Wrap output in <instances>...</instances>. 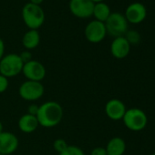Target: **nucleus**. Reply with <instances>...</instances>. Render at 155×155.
<instances>
[{
    "label": "nucleus",
    "mask_w": 155,
    "mask_h": 155,
    "mask_svg": "<svg viewBox=\"0 0 155 155\" xmlns=\"http://www.w3.org/2000/svg\"><path fill=\"white\" fill-rule=\"evenodd\" d=\"M36 117L39 126L44 128L56 127L60 123L63 118L62 106L57 101H46L38 107Z\"/></svg>",
    "instance_id": "f257e3e1"
},
{
    "label": "nucleus",
    "mask_w": 155,
    "mask_h": 155,
    "mask_svg": "<svg viewBox=\"0 0 155 155\" xmlns=\"http://www.w3.org/2000/svg\"><path fill=\"white\" fill-rule=\"evenodd\" d=\"M22 19L29 29L38 30L45 22V12L40 6L27 3L22 8Z\"/></svg>",
    "instance_id": "f03ea898"
},
{
    "label": "nucleus",
    "mask_w": 155,
    "mask_h": 155,
    "mask_svg": "<svg viewBox=\"0 0 155 155\" xmlns=\"http://www.w3.org/2000/svg\"><path fill=\"white\" fill-rule=\"evenodd\" d=\"M23 66L24 62L18 54L9 53L0 59V74L8 79L14 78L22 73Z\"/></svg>",
    "instance_id": "7ed1b4c3"
},
{
    "label": "nucleus",
    "mask_w": 155,
    "mask_h": 155,
    "mask_svg": "<svg viewBox=\"0 0 155 155\" xmlns=\"http://www.w3.org/2000/svg\"><path fill=\"white\" fill-rule=\"evenodd\" d=\"M104 24L107 34L114 38L123 37L129 29V23L127 22L124 15L120 12H111L110 16Z\"/></svg>",
    "instance_id": "20e7f679"
},
{
    "label": "nucleus",
    "mask_w": 155,
    "mask_h": 155,
    "mask_svg": "<svg viewBox=\"0 0 155 155\" xmlns=\"http://www.w3.org/2000/svg\"><path fill=\"white\" fill-rule=\"evenodd\" d=\"M122 120L127 129L132 131H140L146 127L148 118L140 109L131 108L126 110Z\"/></svg>",
    "instance_id": "39448f33"
},
{
    "label": "nucleus",
    "mask_w": 155,
    "mask_h": 155,
    "mask_svg": "<svg viewBox=\"0 0 155 155\" xmlns=\"http://www.w3.org/2000/svg\"><path fill=\"white\" fill-rule=\"evenodd\" d=\"M45 88L41 82L27 81L23 82L18 89V94L21 99L27 101H36L43 97Z\"/></svg>",
    "instance_id": "423d86ee"
},
{
    "label": "nucleus",
    "mask_w": 155,
    "mask_h": 155,
    "mask_svg": "<svg viewBox=\"0 0 155 155\" xmlns=\"http://www.w3.org/2000/svg\"><path fill=\"white\" fill-rule=\"evenodd\" d=\"M22 73L27 78L28 81L41 82L45 79L47 70L41 62L31 59L30 61L24 63Z\"/></svg>",
    "instance_id": "0eeeda50"
},
{
    "label": "nucleus",
    "mask_w": 155,
    "mask_h": 155,
    "mask_svg": "<svg viewBox=\"0 0 155 155\" xmlns=\"http://www.w3.org/2000/svg\"><path fill=\"white\" fill-rule=\"evenodd\" d=\"M84 35L86 39L91 43L97 44L103 41L107 36L105 24L95 19L91 21L85 28Z\"/></svg>",
    "instance_id": "6e6552de"
},
{
    "label": "nucleus",
    "mask_w": 155,
    "mask_h": 155,
    "mask_svg": "<svg viewBox=\"0 0 155 155\" xmlns=\"http://www.w3.org/2000/svg\"><path fill=\"white\" fill-rule=\"evenodd\" d=\"M94 3L91 0H70L68 8L70 13L78 18H89L93 15Z\"/></svg>",
    "instance_id": "1a4fd4ad"
},
{
    "label": "nucleus",
    "mask_w": 155,
    "mask_h": 155,
    "mask_svg": "<svg viewBox=\"0 0 155 155\" xmlns=\"http://www.w3.org/2000/svg\"><path fill=\"white\" fill-rule=\"evenodd\" d=\"M127 22L132 25L142 23L147 18V8L144 4L140 2L130 3L125 9L123 14Z\"/></svg>",
    "instance_id": "9d476101"
},
{
    "label": "nucleus",
    "mask_w": 155,
    "mask_h": 155,
    "mask_svg": "<svg viewBox=\"0 0 155 155\" xmlns=\"http://www.w3.org/2000/svg\"><path fill=\"white\" fill-rule=\"evenodd\" d=\"M18 137L9 131H2L0 133V153L9 155L15 152L18 147Z\"/></svg>",
    "instance_id": "9b49d317"
},
{
    "label": "nucleus",
    "mask_w": 155,
    "mask_h": 155,
    "mask_svg": "<svg viewBox=\"0 0 155 155\" xmlns=\"http://www.w3.org/2000/svg\"><path fill=\"white\" fill-rule=\"evenodd\" d=\"M126 110L127 109L125 104L118 99H111L105 105L106 115L112 120H122Z\"/></svg>",
    "instance_id": "f8f14e48"
},
{
    "label": "nucleus",
    "mask_w": 155,
    "mask_h": 155,
    "mask_svg": "<svg viewBox=\"0 0 155 155\" xmlns=\"http://www.w3.org/2000/svg\"><path fill=\"white\" fill-rule=\"evenodd\" d=\"M130 51V45L124 37L115 38L110 44V53L117 59L125 58Z\"/></svg>",
    "instance_id": "ddd939ff"
},
{
    "label": "nucleus",
    "mask_w": 155,
    "mask_h": 155,
    "mask_svg": "<svg viewBox=\"0 0 155 155\" xmlns=\"http://www.w3.org/2000/svg\"><path fill=\"white\" fill-rule=\"evenodd\" d=\"M39 126L36 116L26 113L22 115L18 120V128L24 133H32Z\"/></svg>",
    "instance_id": "4468645a"
},
{
    "label": "nucleus",
    "mask_w": 155,
    "mask_h": 155,
    "mask_svg": "<svg viewBox=\"0 0 155 155\" xmlns=\"http://www.w3.org/2000/svg\"><path fill=\"white\" fill-rule=\"evenodd\" d=\"M107 155H123L126 150V143L120 137H113L106 146Z\"/></svg>",
    "instance_id": "2eb2a0df"
},
{
    "label": "nucleus",
    "mask_w": 155,
    "mask_h": 155,
    "mask_svg": "<svg viewBox=\"0 0 155 155\" xmlns=\"http://www.w3.org/2000/svg\"><path fill=\"white\" fill-rule=\"evenodd\" d=\"M40 43V35L38 30L36 29H29L28 30L23 38H22V44L27 50H32L36 48Z\"/></svg>",
    "instance_id": "dca6fc26"
},
{
    "label": "nucleus",
    "mask_w": 155,
    "mask_h": 155,
    "mask_svg": "<svg viewBox=\"0 0 155 155\" xmlns=\"http://www.w3.org/2000/svg\"><path fill=\"white\" fill-rule=\"evenodd\" d=\"M110 14H111V10L107 3L101 2L94 5L92 16L95 18V20L105 23V21L109 18Z\"/></svg>",
    "instance_id": "f3484780"
},
{
    "label": "nucleus",
    "mask_w": 155,
    "mask_h": 155,
    "mask_svg": "<svg viewBox=\"0 0 155 155\" xmlns=\"http://www.w3.org/2000/svg\"><path fill=\"white\" fill-rule=\"evenodd\" d=\"M123 37L126 38V40L129 42V44L130 46L131 45H133V46L138 45L141 39L140 34L137 30H134V29H128V31L125 33V35Z\"/></svg>",
    "instance_id": "a211bd4d"
},
{
    "label": "nucleus",
    "mask_w": 155,
    "mask_h": 155,
    "mask_svg": "<svg viewBox=\"0 0 155 155\" xmlns=\"http://www.w3.org/2000/svg\"><path fill=\"white\" fill-rule=\"evenodd\" d=\"M58 155H85L83 150L76 145H68L65 150H63Z\"/></svg>",
    "instance_id": "6ab92c4d"
},
{
    "label": "nucleus",
    "mask_w": 155,
    "mask_h": 155,
    "mask_svg": "<svg viewBox=\"0 0 155 155\" xmlns=\"http://www.w3.org/2000/svg\"><path fill=\"white\" fill-rule=\"evenodd\" d=\"M68 146V144L67 143V141L64 139H57L53 142V148L58 154L61 153L63 150H65Z\"/></svg>",
    "instance_id": "aec40b11"
},
{
    "label": "nucleus",
    "mask_w": 155,
    "mask_h": 155,
    "mask_svg": "<svg viewBox=\"0 0 155 155\" xmlns=\"http://www.w3.org/2000/svg\"><path fill=\"white\" fill-rule=\"evenodd\" d=\"M8 79L0 74V93H4L8 89Z\"/></svg>",
    "instance_id": "412c9836"
},
{
    "label": "nucleus",
    "mask_w": 155,
    "mask_h": 155,
    "mask_svg": "<svg viewBox=\"0 0 155 155\" xmlns=\"http://www.w3.org/2000/svg\"><path fill=\"white\" fill-rule=\"evenodd\" d=\"M91 155H107V151L103 147H96L91 150Z\"/></svg>",
    "instance_id": "4be33fe9"
},
{
    "label": "nucleus",
    "mask_w": 155,
    "mask_h": 155,
    "mask_svg": "<svg viewBox=\"0 0 155 155\" xmlns=\"http://www.w3.org/2000/svg\"><path fill=\"white\" fill-rule=\"evenodd\" d=\"M19 56H20V58H21V59L23 60L24 63L28 62V61H30V60L32 59V55H31V53L29 52V50L23 51L21 54H19Z\"/></svg>",
    "instance_id": "5701e85b"
},
{
    "label": "nucleus",
    "mask_w": 155,
    "mask_h": 155,
    "mask_svg": "<svg viewBox=\"0 0 155 155\" xmlns=\"http://www.w3.org/2000/svg\"><path fill=\"white\" fill-rule=\"evenodd\" d=\"M38 107L39 106H38L36 104L29 105L28 108V113L31 114V115H34V116H37V113H38Z\"/></svg>",
    "instance_id": "b1692460"
},
{
    "label": "nucleus",
    "mask_w": 155,
    "mask_h": 155,
    "mask_svg": "<svg viewBox=\"0 0 155 155\" xmlns=\"http://www.w3.org/2000/svg\"><path fill=\"white\" fill-rule=\"evenodd\" d=\"M5 56V43L4 40L0 38V59Z\"/></svg>",
    "instance_id": "393cba45"
},
{
    "label": "nucleus",
    "mask_w": 155,
    "mask_h": 155,
    "mask_svg": "<svg viewBox=\"0 0 155 155\" xmlns=\"http://www.w3.org/2000/svg\"><path fill=\"white\" fill-rule=\"evenodd\" d=\"M43 2H44V0H29V3L38 5V6H40Z\"/></svg>",
    "instance_id": "a878e982"
},
{
    "label": "nucleus",
    "mask_w": 155,
    "mask_h": 155,
    "mask_svg": "<svg viewBox=\"0 0 155 155\" xmlns=\"http://www.w3.org/2000/svg\"><path fill=\"white\" fill-rule=\"evenodd\" d=\"M91 1L94 3V4H97V3H101V2H104L105 0H91Z\"/></svg>",
    "instance_id": "bb28decb"
},
{
    "label": "nucleus",
    "mask_w": 155,
    "mask_h": 155,
    "mask_svg": "<svg viewBox=\"0 0 155 155\" xmlns=\"http://www.w3.org/2000/svg\"><path fill=\"white\" fill-rule=\"evenodd\" d=\"M2 131H3V123L1 120H0V133H1Z\"/></svg>",
    "instance_id": "cd10ccee"
},
{
    "label": "nucleus",
    "mask_w": 155,
    "mask_h": 155,
    "mask_svg": "<svg viewBox=\"0 0 155 155\" xmlns=\"http://www.w3.org/2000/svg\"><path fill=\"white\" fill-rule=\"evenodd\" d=\"M150 155H155V153H152V154H150Z\"/></svg>",
    "instance_id": "c85d7f7f"
},
{
    "label": "nucleus",
    "mask_w": 155,
    "mask_h": 155,
    "mask_svg": "<svg viewBox=\"0 0 155 155\" xmlns=\"http://www.w3.org/2000/svg\"><path fill=\"white\" fill-rule=\"evenodd\" d=\"M0 155H4V154H1V153H0Z\"/></svg>",
    "instance_id": "c756f323"
}]
</instances>
